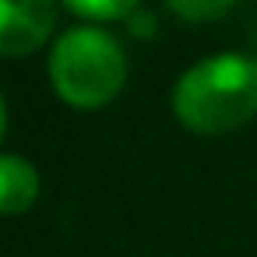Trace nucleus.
Masks as SVG:
<instances>
[{
  "label": "nucleus",
  "mask_w": 257,
  "mask_h": 257,
  "mask_svg": "<svg viewBox=\"0 0 257 257\" xmlns=\"http://www.w3.org/2000/svg\"><path fill=\"white\" fill-rule=\"evenodd\" d=\"M173 113L197 134H222L257 113V60L215 53L190 64L173 85Z\"/></svg>",
  "instance_id": "f257e3e1"
},
{
  "label": "nucleus",
  "mask_w": 257,
  "mask_h": 257,
  "mask_svg": "<svg viewBox=\"0 0 257 257\" xmlns=\"http://www.w3.org/2000/svg\"><path fill=\"white\" fill-rule=\"evenodd\" d=\"M50 81L71 106L95 109L109 102L127 81L120 39L99 25H74L60 32L50 53Z\"/></svg>",
  "instance_id": "f03ea898"
},
{
  "label": "nucleus",
  "mask_w": 257,
  "mask_h": 257,
  "mask_svg": "<svg viewBox=\"0 0 257 257\" xmlns=\"http://www.w3.org/2000/svg\"><path fill=\"white\" fill-rule=\"evenodd\" d=\"M57 25V0H0V57L39 50Z\"/></svg>",
  "instance_id": "7ed1b4c3"
},
{
  "label": "nucleus",
  "mask_w": 257,
  "mask_h": 257,
  "mask_svg": "<svg viewBox=\"0 0 257 257\" xmlns=\"http://www.w3.org/2000/svg\"><path fill=\"white\" fill-rule=\"evenodd\" d=\"M39 194V173L29 159L0 152V215L25 211Z\"/></svg>",
  "instance_id": "20e7f679"
},
{
  "label": "nucleus",
  "mask_w": 257,
  "mask_h": 257,
  "mask_svg": "<svg viewBox=\"0 0 257 257\" xmlns=\"http://www.w3.org/2000/svg\"><path fill=\"white\" fill-rule=\"evenodd\" d=\"M239 0H166V8L183 22H211L232 11Z\"/></svg>",
  "instance_id": "39448f33"
},
{
  "label": "nucleus",
  "mask_w": 257,
  "mask_h": 257,
  "mask_svg": "<svg viewBox=\"0 0 257 257\" xmlns=\"http://www.w3.org/2000/svg\"><path fill=\"white\" fill-rule=\"evenodd\" d=\"M64 4L74 15H85L95 22H113V18H127L138 8V0H64Z\"/></svg>",
  "instance_id": "423d86ee"
},
{
  "label": "nucleus",
  "mask_w": 257,
  "mask_h": 257,
  "mask_svg": "<svg viewBox=\"0 0 257 257\" xmlns=\"http://www.w3.org/2000/svg\"><path fill=\"white\" fill-rule=\"evenodd\" d=\"M4 127H8V109H4V95H0V138H4Z\"/></svg>",
  "instance_id": "0eeeda50"
}]
</instances>
